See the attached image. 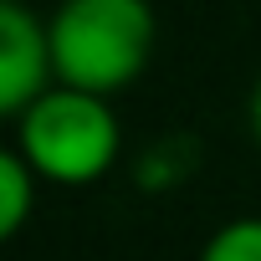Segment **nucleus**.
Segmentation results:
<instances>
[{
	"mask_svg": "<svg viewBox=\"0 0 261 261\" xmlns=\"http://www.w3.org/2000/svg\"><path fill=\"white\" fill-rule=\"evenodd\" d=\"M57 82L87 92L134 87L154 57V6L149 0H62L46 21Z\"/></svg>",
	"mask_w": 261,
	"mask_h": 261,
	"instance_id": "f257e3e1",
	"label": "nucleus"
},
{
	"mask_svg": "<svg viewBox=\"0 0 261 261\" xmlns=\"http://www.w3.org/2000/svg\"><path fill=\"white\" fill-rule=\"evenodd\" d=\"M16 149L46 185H97L123 149L118 113L102 92L87 87H46L26 113H16Z\"/></svg>",
	"mask_w": 261,
	"mask_h": 261,
	"instance_id": "f03ea898",
	"label": "nucleus"
},
{
	"mask_svg": "<svg viewBox=\"0 0 261 261\" xmlns=\"http://www.w3.org/2000/svg\"><path fill=\"white\" fill-rule=\"evenodd\" d=\"M57 82L51 67V31L21 0H0V113H26Z\"/></svg>",
	"mask_w": 261,
	"mask_h": 261,
	"instance_id": "7ed1b4c3",
	"label": "nucleus"
},
{
	"mask_svg": "<svg viewBox=\"0 0 261 261\" xmlns=\"http://www.w3.org/2000/svg\"><path fill=\"white\" fill-rule=\"evenodd\" d=\"M36 185H41V174L31 169V159L21 154V149H6L0 154V236H21V225L31 220V210H36Z\"/></svg>",
	"mask_w": 261,
	"mask_h": 261,
	"instance_id": "20e7f679",
	"label": "nucleus"
},
{
	"mask_svg": "<svg viewBox=\"0 0 261 261\" xmlns=\"http://www.w3.org/2000/svg\"><path fill=\"white\" fill-rule=\"evenodd\" d=\"M200 261H261V215H236L225 220L205 246Z\"/></svg>",
	"mask_w": 261,
	"mask_h": 261,
	"instance_id": "39448f33",
	"label": "nucleus"
},
{
	"mask_svg": "<svg viewBox=\"0 0 261 261\" xmlns=\"http://www.w3.org/2000/svg\"><path fill=\"white\" fill-rule=\"evenodd\" d=\"M251 134H256V144H261V82H256V92H251Z\"/></svg>",
	"mask_w": 261,
	"mask_h": 261,
	"instance_id": "423d86ee",
	"label": "nucleus"
}]
</instances>
